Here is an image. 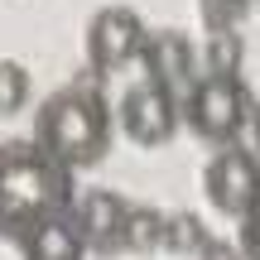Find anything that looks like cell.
I'll list each match as a JSON object with an SVG mask.
<instances>
[{
  "instance_id": "cell-13",
  "label": "cell",
  "mask_w": 260,
  "mask_h": 260,
  "mask_svg": "<svg viewBox=\"0 0 260 260\" xmlns=\"http://www.w3.org/2000/svg\"><path fill=\"white\" fill-rule=\"evenodd\" d=\"M207 236H212V232H207L193 212H169V222H164V251H174V255H198Z\"/></svg>"
},
{
  "instance_id": "cell-16",
  "label": "cell",
  "mask_w": 260,
  "mask_h": 260,
  "mask_svg": "<svg viewBox=\"0 0 260 260\" xmlns=\"http://www.w3.org/2000/svg\"><path fill=\"white\" fill-rule=\"evenodd\" d=\"M198 260H241V246H236V241H222V236H207L203 251H198Z\"/></svg>"
},
{
  "instance_id": "cell-18",
  "label": "cell",
  "mask_w": 260,
  "mask_h": 260,
  "mask_svg": "<svg viewBox=\"0 0 260 260\" xmlns=\"http://www.w3.org/2000/svg\"><path fill=\"white\" fill-rule=\"evenodd\" d=\"M255 5H260V0H255Z\"/></svg>"
},
{
  "instance_id": "cell-7",
  "label": "cell",
  "mask_w": 260,
  "mask_h": 260,
  "mask_svg": "<svg viewBox=\"0 0 260 260\" xmlns=\"http://www.w3.org/2000/svg\"><path fill=\"white\" fill-rule=\"evenodd\" d=\"M140 63H145V77L169 92L183 96L193 87V77L203 73V58H198V44L183 34V29H149L145 48H140Z\"/></svg>"
},
{
  "instance_id": "cell-8",
  "label": "cell",
  "mask_w": 260,
  "mask_h": 260,
  "mask_svg": "<svg viewBox=\"0 0 260 260\" xmlns=\"http://www.w3.org/2000/svg\"><path fill=\"white\" fill-rule=\"evenodd\" d=\"M125 212H130V203L121 193H111V188H87V193L73 203V217H77V226H82L87 246H92V251H106V255L121 251Z\"/></svg>"
},
{
  "instance_id": "cell-14",
  "label": "cell",
  "mask_w": 260,
  "mask_h": 260,
  "mask_svg": "<svg viewBox=\"0 0 260 260\" xmlns=\"http://www.w3.org/2000/svg\"><path fill=\"white\" fill-rule=\"evenodd\" d=\"M255 10V0H198V15H203V29L217 34V29H241V19Z\"/></svg>"
},
{
  "instance_id": "cell-9",
  "label": "cell",
  "mask_w": 260,
  "mask_h": 260,
  "mask_svg": "<svg viewBox=\"0 0 260 260\" xmlns=\"http://www.w3.org/2000/svg\"><path fill=\"white\" fill-rule=\"evenodd\" d=\"M15 246H19L24 260H87V251H92L87 236H82V226H77V217H73V207L34 222Z\"/></svg>"
},
{
  "instance_id": "cell-15",
  "label": "cell",
  "mask_w": 260,
  "mask_h": 260,
  "mask_svg": "<svg viewBox=\"0 0 260 260\" xmlns=\"http://www.w3.org/2000/svg\"><path fill=\"white\" fill-rule=\"evenodd\" d=\"M236 246H241V260H260V207H255L251 217H241Z\"/></svg>"
},
{
  "instance_id": "cell-5",
  "label": "cell",
  "mask_w": 260,
  "mask_h": 260,
  "mask_svg": "<svg viewBox=\"0 0 260 260\" xmlns=\"http://www.w3.org/2000/svg\"><path fill=\"white\" fill-rule=\"evenodd\" d=\"M116 125H121V135L130 145L159 149L183 125V102H178V92H169V87H159V82L145 77V82H135V87L121 92V102H116Z\"/></svg>"
},
{
  "instance_id": "cell-3",
  "label": "cell",
  "mask_w": 260,
  "mask_h": 260,
  "mask_svg": "<svg viewBox=\"0 0 260 260\" xmlns=\"http://www.w3.org/2000/svg\"><path fill=\"white\" fill-rule=\"evenodd\" d=\"M183 125L207 145H236L251 130V92H246L241 73H198L183 96Z\"/></svg>"
},
{
  "instance_id": "cell-11",
  "label": "cell",
  "mask_w": 260,
  "mask_h": 260,
  "mask_svg": "<svg viewBox=\"0 0 260 260\" xmlns=\"http://www.w3.org/2000/svg\"><path fill=\"white\" fill-rule=\"evenodd\" d=\"M29 96H34V77H29V68L19 63V58H0V121L19 116L29 106Z\"/></svg>"
},
{
  "instance_id": "cell-1",
  "label": "cell",
  "mask_w": 260,
  "mask_h": 260,
  "mask_svg": "<svg viewBox=\"0 0 260 260\" xmlns=\"http://www.w3.org/2000/svg\"><path fill=\"white\" fill-rule=\"evenodd\" d=\"M77 203V169L53 159L34 135L0 140V241H19L34 222Z\"/></svg>"
},
{
  "instance_id": "cell-17",
  "label": "cell",
  "mask_w": 260,
  "mask_h": 260,
  "mask_svg": "<svg viewBox=\"0 0 260 260\" xmlns=\"http://www.w3.org/2000/svg\"><path fill=\"white\" fill-rule=\"evenodd\" d=\"M251 140H255V154H260V102L251 106Z\"/></svg>"
},
{
  "instance_id": "cell-10",
  "label": "cell",
  "mask_w": 260,
  "mask_h": 260,
  "mask_svg": "<svg viewBox=\"0 0 260 260\" xmlns=\"http://www.w3.org/2000/svg\"><path fill=\"white\" fill-rule=\"evenodd\" d=\"M164 222H169V212L145 207V203H130L121 251H164Z\"/></svg>"
},
{
  "instance_id": "cell-6",
  "label": "cell",
  "mask_w": 260,
  "mask_h": 260,
  "mask_svg": "<svg viewBox=\"0 0 260 260\" xmlns=\"http://www.w3.org/2000/svg\"><path fill=\"white\" fill-rule=\"evenodd\" d=\"M145 19L130 5H106L92 15L87 24V63H92L96 77H111L121 68L140 63V48H145Z\"/></svg>"
},
{
  "instance_id": "cell-4",
  "label": "cell",
  "mask_w": 260,
  "mask_h": 260,
  "mask_svg": "<svg viewBox=\"0 0 260 260\" xmlns=\"http://www.w3.org/2000/svg\"><path fill=\"white\" fill-rule=\"evenodd\" d=\"M203 193H207V203L222 217H232V222L251 217L260 207V154L246 149L241 140H236V145H217V154L207 159V169H203Z\"/></svg>"
},
{
  "instance_id": "cell-2",
  "label": "cell",
  "mask_w": 260,
  "mask_h": 260,
  "mask_svg": "<svg viewBox=\"0 0 260 260\" xmlns=\"http://www.w3.org/2000/svg\"><path fill=\"white\" fill-rule=\"evenodd\" d=\"M111 130L116 111L96 87V77H77V82L48 92L34 116V140L68 169H96L111 149Z\"/></svg>"
},
{
  "instance_id": "cell-12",
  "label": "cell",
  "mask_w": 260,
  "mask_h": 260,
  "mask_svg": "<svg viewBox=\"0 0 260 260\" xmlns=\"http://www.w3.org/2000/svg\"><path fill=\"white\" fill-rule=\"evenodd\" d=\"M198 58H203V73H241V34L236 29H217V34H207V44L198 48Z\"/></svg>"
}]
</instances>
